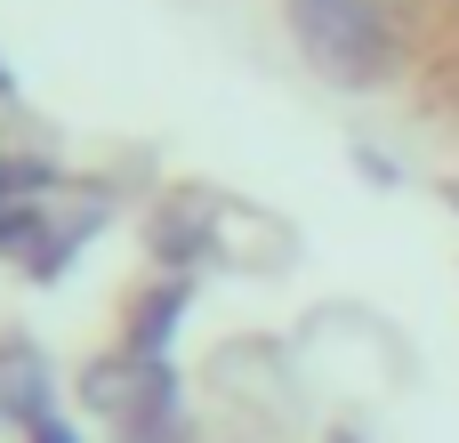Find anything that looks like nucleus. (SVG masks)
I'll return each mask as SVG.
<instances>
[{"label": "nucleus", "mask_w": 459, "mask_h": 443, "mask_svg": "<svg viewBox=\"0 0 459 443\" xmlns=\"http://www.w3.org/2000/svg\"><path fill=\"white\" fill-rule=\"evenodd\" d=\"M290 32L307 65L339 89H379L395 73V24L379 0H290Z\"/></svg>", "instance_id": "f257e3e1"}, {"label": "nucleus", "mask_w": 459, "mask_h": 443, "mask_svg": "<svg viewBox=\"0 0 459 443\" xmlns=\"http://www.w3.org/2000/svg\"><path fill=\"white\" fill-rule=\"evenodd\" d=\"M218 194H178V202H161V218H153V258L169 266V274H194L202 258H218Z\"/></svg>", "instance_id": "f03ea898"}, {"label": "nucleus", "mask_w": 459, "mask_h": 443, "mask_svg": "<svg viewBox=\"0 0 459 443\" xmlns=\"http://www.w3.org/2000/svg\"><path fill=\"white\" fill-rule=\"evenodd\" d=\"M194 307V274H161L153 291H137L129 299V323H121V347L129 355H169V339H178V315Z\"/></svg>", "instance_id": "7ed1b4c3"}, {"label": "nucleus", "mask_w": 459, "mask_h": 443, "mask_svg": "<svg viewBox=\"0 0 459 443\" xmlns=\"http://www.w3.org/2000/svg\"><path fill=\"white\" fill-rule=\"evenodd\" d=\"M0 420H16V428L56 420L48 412V355L32 339H0Z\"/></svg>", "instance_id": "20e7f679"}, {"label": "nucleus", "mask_w": 459, "mask_h": 443, "mask_svg": "<svg viewBox=\"0 0 459 443\" xmlns=\"http://www.w3.org/2000/svg\"><path fill=\"white\" fill-rule=\"evenodd\" d=\"M32 194H56V161H40V153H0V202H32Z\"/></svg>", "instance_id": "39448f33"}, {"label": "nucleus", "mask_w": 459, "mask_h": 443, "mask_svg": "<svg viewBox=\"0 0 459 443\" xmlns=\"http://www.w3.org/2000/svg\"><path fill=\"white\" fill-rule=\"evenodd\" d=\"M40 226H48V202H0V250L8 258H32Z\"/></svg>", "instance_id": "423d86ee"}, {"label": "nucleus", "mask_w": 459, "mask_h": 443, "mask_svg": "<svg viewBox=\"0 0 459 443\" xmlns=\"http://www.w3.org/2000/svg\"><path fill=\"white\" fill-rule=\"evenodd\" d=\"M32 443H73V428H65V420H40V428H32Z\"/></svg>", "instance_id": "0eeeda50"}, {"label": "nucleus", "mask_w": 459, "mask_h": 443, "mask_svg": "<svg viewBox=\"0 0 459 443\" xmlns=\"http://www.w3.org/2000/svg\"><path fill=\"white\" fill-rule=\"evenodd\" d=\"M0 97H8V65H0Z\"/></svg>", "instance_id": "6e6552de"}]
</instances>
